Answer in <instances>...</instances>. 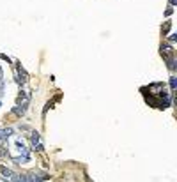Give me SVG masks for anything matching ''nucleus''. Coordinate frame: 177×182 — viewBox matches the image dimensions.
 Segmentation results:
<instances>
[{
  "mask_svg": "<svg viewBox=\"0 0 177 182\" xmlns=\"http://www.w3.org/2000/svg\"><path fill=\"white\" fill-rule=\"evenodd\" d=\"M46 179L44 175H37V173H29L27 175V182H43Z\"/></svg>",
  "mask_w": 177,
  "mask_h": 182,
  "instance_id": "4",
  "label": "nucleus"
},
{
  "mask_svg": "<svg viewBox=\"0 0 177 182\" xmlns=\"http://www.w3.org/2000/svg\"><path fill=\"white\" fill-rule=\"evenodd\" d=\"M30 142H32V145H34V149H36V150H39V152L44 150V145H43V142H41V134H39L37 131L32 133Z\"/></svg>",
  "mask_w": 177,
  "mask_h": 182,
  "instance_id": "1",
  "label": "nucleus"
},
{
  "mask_svg": "<svg viewBox=\"0 0 177 182\" xmlns=\"http://www.w3.org/2000/svg\"><path fill=\"white\" fill-rule=\"evenodd\" d=\"M168 39H170V42H174V41L177 39V37H175V34H170V37H168Z\"/></svg>",
  "mask_w": 177,
  "mask_h": 182,
  "instance_id": "11",
  "label": "nucleus"
},
{
  "mask_svg": "<svg viewBox=\"0 0 177 182\" xmlns=\"http://www.w3.org/2000/svg\"><path fill=\"white\" fill-rule=\"evenodd\" d=\"M175 87H177V80H175V76H172V78H170V89L175 90Z\"/></svg>",
  "mask_w": 177,
  "mask_h": 182,
  "instance_id": "7",
  "label": "nucleus"
},
{
  "mask_svg": "<svg viewBox=\"0 0 177 182\" xmlns=\"http://www.w3.org/2000/svg\"><path fill=\"white\" fill-rule=\"evenodd\" d=\"M18 182H27V175H18Z\"/></svg>",
  "mask_w": 177,
  "mask_h": 182,
  "instance_id": "9",
  "label": "nucleus"
},
{
  "mask_svg": "<svg viewBox=\"0 0 177 182\" xmlns=\"http://www.w3.org/2000/svg\"><path fill=\"white\" fill-rule=\"evenodd\" d=\"M12 133H14V131H12V127H5V129H2V131H0V134H2V138L5 140V138H9Z\"/></svg>",
  "mask_w": 177,
  "mask_h": 182,
  "instance_id": "5",
  "label": "nucleus"
},
{
  "mask_svg": "<svg viewBox=\"0 0 177 182\" xmlns=\"http://www.w3.org/2000/svg\"><path fill=\"white\" fill-rule=\"evenodd\" d=\"M175 2L177 0H170V5H175Z\"/></svg>",
  "mask_w": 177,
  "mask_h": 182,
  "instance_id": "13",
  "label": "nucleus"
},
{
  "mask_svg": "<svg viewBox=\"0 0 177 182\" xmlns=\"http://www.w3.org/2000/svg\"><path fill=\"white\" fill-rule=\"evenodd\" d=\"M172 12H174V9H172V7H168V9H167V16H170Z\"/></svg>",
  "mask_w": 177,
  "mask_h": 182,
  "instance_id": "12",
  "label": "nucleus"
},
{
  "mask_svg": "<svg viewBox=\"0 0 177 182\" xmlns=\"http://www.w3.org/2000/svg\"><path fill=\"white\" fill-rule=\"evenodd\" d=\"M0 173H2L4 177H7L9 182H18V175L12 172V170H9L7 166H0Z\"/></svg>",
  "mask_w": 177,
  "mask_h": 182,
  "instance_id": "2",
  "label": "nucleus"
},
{
  "mask_svg": "<svg viewBox=\"0 0 177 182\" xmlns=\"http://www.w3.org/2000/svg\"><path fill=\"white\" fill-rule=\"evenodd\" d=\"M16 81H18V83H27V81H29V76H27V72L23 71L21 67H18V74H16Z\"/></svg>",
  "mask_w": 177,
  "mask_h": 182,
  "instance_id": "3",
  "label": "nucleus"
},
{
  "mask_svg": "<svg viewBox=\"0 0 177 182\" xmlns=\"http://www.w3.org/2000/svg\"><path fill=\"white\" fill-rule=\"evenodd\" d=\"M2 87H4V71L0 67V94H2Z\"/></svg>",
  "mask_w": 177,
  "mask_h": 182,
  "instance_id": "8",
  "label": "nucleus"
},
{
  "mask_svg": "<svg viewBox=\"0 0 177 182\" xmlns=\"http://www.w3.org/2000/svg\"><path fill=\"white\" fill-rule=\"evenodd\" d=\"M14 113H16V115H23V113H25V111H27V106H20V104H16V106H14Z\"/></svg>",
  "mask_w": 177,
  "mask_h": 182,
  "instance_id": "6",
  "label": "nucleus"
},
{
  "mask_svg": "<svg viewBox=\"0 0 177 182\" xmlns=\"http://www.w3.org/2000/svg\"><path fill=\"white\" fill-rule=\"evenodd\" d=\"M0 156H4V157L7 156V150H4V147H0Z\"/></svg>",
  "mask_w": 177,
  "mask_h": 182,
  "instance_id": "10",
  "label": "nucleus"
}]
</instances>
